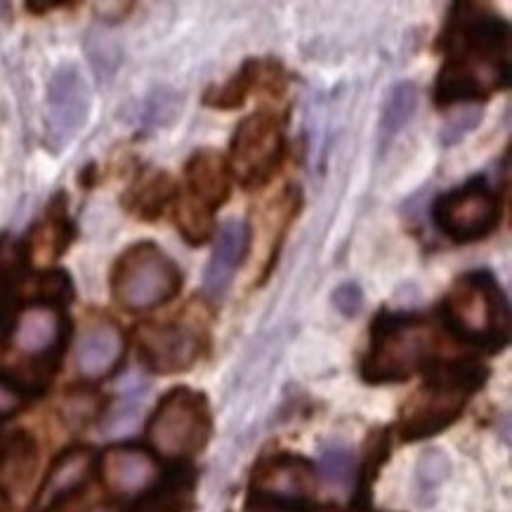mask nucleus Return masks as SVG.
Listing matches in <instances>:
<instances>
[{
	"mask_svg": "<svg viewBox=\"0 0 512 512\" xmlns=\"http://www.w3.org/2000/svg\"><path fill=\"white\" fill-rule=\"evenodd\" d=\"M439 48L446 59L432 93L437 107H472L508 88L510 29L487 5L456 3L446 17Z\"/></svg>",
	"mask_w": 512,
	"mask_h": 512,
	"instance_id": "1",
	"label": "nucleus"
},
{
	"mask_svg": "<svg viewBox=\"0 0 512 512\" xmlns=\"http://www.w3.org/2000/svg\"><path fill=\"white\" fill-rule=\"evenodd\" d=\"M439 333L423 314L380 312L371 324L361 376L371 385L404 383L437 359Z\"/></svg>",
	"mask_w": 512,
	"mask_h": 512,
	"instance_id": "2",
	"label": "nucleus"
},
{
	"mask_svg": "<svg viewBox=\"0 0 512 512\" xmlns=\"http://www.w3.org/2000/svg\"><path fill=\"white\" fill-rule=\"evenodd\" d=\"M484 380L487 369L470 359L432 366L425 385L404 406L399 435L404 442H420L451 428Z\"/></svg>",
	"mask_w": 512,
	"mask_h": 512,
	"instance_id": "3",
	"label": "nucleus"
},
{
	"mask_svg": "<svg viewBox=\"0 0 512 512\" xmlns=\"http://www.w3.org/2000/svg\"><path fill=\"white\" fill-rule=\"evenodd\" d=\"M442 321L451 336L496 352L510 340V307L491 272L477 269L454 281L442 300Z\"/></svg>",
	"mask_w": 512,
	"mask_h": 512,
	"instance_id": "4",
	"label": "nucleus"
},
{
	"mask_svg": "<svg viewBox=\"0 0 512 512\" xmlns=\"http://www.w3.org/2000/svg\"><path fill=\"white\" fill-rule=\"evenodd\" d=\"M182 288V272L152 241L130 246L111 272V293L130 312L154 310L170 303Z\"/></svg>",
	"mask_w": 512,
	"mask_h": 512,
	"instance_id": "5",
	"label": "nucleus"
},
{
	"mask_svg": "<svg viewBox=\"0 0 512 512\" xmlns=\"http://www.w3.org/2000/svg\"><path fill=\"white\" fill-rule=\"evenodd\" d=\"M213 418L208 399L192 387H175L161 397L149 418L147 439L156 454L170 461H187L206 449Z\"/></svg>",
	"mask_w": 512,
	"mask_h": 512,
	"instance_id": "6",
	"label": "nucleus"
},
{
	"mask_svg": "<svg viewBox=\"0 0 512 512\" xmlns=\"http://www.w3.org/2000/svg\"><path fill=\"white\" fill-rule=\"evenodd\" d=\"M286 154L284 126L272 111H255L236 128L232 140V168L241 187L262 189L277 175Z\"/></svg>",
	"mask_w": 512,
	"mask_h": 512,
	"instance_id": "7",
	"label": "nucleus"
},
{
	"mask_svg": "<svg viewBox=\"0 0 512 512\" xmlns=\"http://www.w3.org/2000/svg\"><path fill=\"white\" fill-rule=\"evenodd\" d=\"M432 220L446 239L472 244L487 239L501 220V201L484 177H472L461 187L439 196L432 206Z\"/></svg>",
	"mask_w": 512,
	"mask_h": 512,
	"instance_id": "8",
	"label": "nucleus"
},
{
	"mask_svg": "<svg viewBox=\"0 0 512 512\" xmlns=\"http://www.w3.org/2000/svg\"><path fill=\"white\" fill-rule=\"evenodd\" d=\"M8 338L15 352L34 361L43 378L48 380L69 338V319L62 305L34 300L15 314Z\"/></svg>",
	"mask_w": 512,
	"mask_h": 512,
	"instance_id": "9",
	"label": "nucleus"
},
{
	"mask_svg": "<svg viewBox=\"0 0 512 512\" xmlns=\"http://www.w3.org/2000/svg\"><path fill=\"white\" fill-rule=\"evenodd\" d=\"M93 97L76 67H62L52 74L45 97V144L50 152H64L88 123Z\"/></svg>",
	"mask_w": 512,
	"mask_h": 512,
	"instance_id": "10",
	"label": "nucleus"
},
{
	"mask_svg": "<svg viewBox=\"0 0 512 512\" xmlns=\"http://www.w3.org/2000/svg\"><path fill=\"white\" fill-rule=\"evenodd\" d=\"M201 350V336L187 324H144L137 331L142 364L161 376L192 369Z\"/></svg>",
	"mask_w": 512,
	"mask_h": 512,
	"instance_id": "11",
	"label": "nucleus"
},
{
	"mask_svg": "<svg viewBox=\"0 0 512 512\" xmlns=\"http://www.w3.org/2000/svg\"><path fill=\"white\" fill-rule=\"evenodd\" d=\"M253 494L305 505L314 494L312 465L291 454L267 458L253 472Z\"/></svg>",
	"mask_w": 512,
	"mask_h": 512,
	"instance_id": "12",
	"label": "nucleus"
},
{
	"mask_svg": "<svg viewBox=\"0 0 512 512\" xmlns=\"http://www.w3.org/2000/svg\"><path fill=\"white\" fill-rule=\"evenodd\" d=\"M95 470V454L88 446H74L52 463L29 512H55L64 501L78 494Z\"/></svg>",
	"mask_w": 512,
	"mask_h": 512,
	"instance_id": "13",
	"label": "nucleus"
},
{
	"mask_svg": "<svg viewBox=\"0 0 512 512\" xmlns=\"http://www.w3.org/2000/svg\"><path fill=\"white\" fill-rule=\"evenodd\" d=\"M248 244H251V229L244 220H227L220 227L203 279V291L210 300H220L232 286L236 269L244 265Z\"/></svg>",
	"mask_w": 512,
	"mask_h": 512,
	"instance_id": "14",
	"label": "nucleus"
},
{
	"mask_svg": "<svg viewBox=\"0 0 512 512\" xmlns=\"http://www.w3.org/2000/svg\"><path fill=\"white\" fill-rule=\"evenodd\" d=\"M104 484L114 494H135L159 477V463L140 446H111L100 458Z\"/></svg>",
	"mask_w": 512,
	"mask_h": 512,
	"instance_id": "15",
	"label": "nucleus"
},
{
	"mask_svg": "<svg viewBox=\"0 0 512 512\" xmlns=\"http://www.w3.org/2000/svg\"><path fill=\"white\" fill-rule=\"evenodd\" d=\"M189 196L210 213H215L232 194V168L225 156L215 149H199L192 154L185 168Z\"/></svg>",
	"mask_w": 512,
	"mask_h": 512,
	"instance_id": "16",
	"label": "nucleus"
},
{
	"mask_svg": "<svg viewBox=\"0 0 512 512\" xmlns=\"http://www.w3.org/2000/svg\"><path fill=\"white\" fill-rule=\"evenodd\" d=\"M123 333L114 321L97 319L83 331L76 347V369L85 378H104L123 357Z\"/></svg>",
	"mask_w": 512,
	"mask_h": 512,
	"instance_id": "17",
	"label": "nucleus"
},
{
	"mask_svg": "<svg viewBox=\"0 0 512 512\" xmlns=\"http://www.w3.org/2000/svg\"><path fill=\"white\" fill-rule=\"evenodd\" d=\"M284 69L279 62H260V59H248L241 69L222 85H210L203 95V104L210 109H239L244 107L248 95L258 88L260 83L281 85Z\"/></svg>",
	"mask_w": 512,
	"mask_h": 512,
	"instance_id": "18",
	"label": "nucleus"
},
{
	"mask_svg": "<svg viewBox=\"0 0 512 512\" xmlns=\"http://www.w3.org/2000/svg\"><path fill=\"white\" fill-rule=\"evenodd\" d=\"M194 489V470H173L154 489H149L128 512H189L194 505Z\"/></svg>",
	"mask_w": 512,
	"mask_h": 512,
	"instance_id": "19",
	"label": "nucleus"
},
{
	"mask_svg": "<svg viewBox=\"0 0 512 512\" xmlns=\"http://www.w3.org/2000/svg\"><path fill=\"white\" fill-rule=\"evenodd\" d=\"M26 246L12 239V236H3L0 239V340L8 338L12 321V307L17 300V286L24 279L26 269Z\"/></svg>",
	"mask_w": 512,
	"mask_h": 512,
	"instance_id": "20",
	"label": "nucleus"
},
{
	"mask_svg": "<svg viewBox=\"0 0 512 512\" xmlns=\"http://www.w3.org/2000/svg\"><path fill=\"white\" fill-rule=\"evenodd\" d=\"M175 194V182L166 173L154 170V173L144 175L142 180H137L130 187V192L126 194V206L130 213L140 215L142 220L154 222L156 218H161L168 203L175 199Z\"/></svg>",
	"mask_w": 512,
	"mask_h": 512,
	"instance_id": "21",
	"label": "nucleus"
},
{
	"mask_svg": "<svg viewBox=\"0 0 512 512\" xmlns=\"http://www.w3.org/2000/svg\"><path fill=\"white\" fill-rule=\"evenodd\" d=\"M418 109V88L413 81H399L390 88L380 111V144L387 147L402 130L409 126Z\"/></svg>",
	"mask_w": 512,
	"mask_h": 512,
	"instance_id": "22",
	"label": "nucleus"
},
{
	"mask_svg": "<svg viewBox=\"0 0 512 512\" xmlns=\"http://www.w3.org/2000/svg\"><path fill=\"white\" fill-rule=\"evenodd\" d=\"M36 248L41 251H48L50 258H57L67 251L71 239H74V227H71V220L67 215V206H64V196H57L52 201V206L48 210V218L36 232Z\"/></svg>",
	"mask_w": 512,
	"mask_h": 512,
	"instance_id": "23",
	"label": "nucleus"
},
{
	"mask_svg": "<svg viewBox=\"0 0 512 512\" xmlns=\"http://www.w3.org/2000/svg\"><path fill=\"white\" fill-rule=\"evenodd\" d=\"M390 458V435L385 430L373 432V437L366 444V458L364 465L359 470V484H357V494H354V505L352 508L366 510L369 508V498H371V487L376 482L380 468L383 463Z\"/></svg>",
	"mask_w": 512,
	"mask_h": 512,
	"instance_id": "24",
	"label": "nucleus"
},
{
	"mask_svg": "<svg viewBox=\"0 0 512 512\" xmlns=\"http://www.w3.org/2000/svg\"><path fill=\"white\" fill-rule=\"evenodd\" d=\"M175 222H177V229H180L182 239H185L189 246H203L215 232L213 213L199 206V203L192 199L180 201V206H177V213H175Z\"/></svg>",
	"mask_w": 512,
	"mask_h": 512,
	"instance_id": "25",
	"label": "nucleus"
},
{
	"mask_svg": "<svg viewBox=\"0 0 512 512\" xmlns=\"http://www.w3.org/2000/svg\"><path fill=\"white\" fill-rule=\"evenodd\" d=\"M34 439L24 432L3 435L0 432V475L3 472H26L34 463Z\"/></svg>",
	"mask_w": 512,
	"mask_h": 512,
	"instance_id": "26",
	"label": "nucleus"
},
{
	"mask_svg": "<svg viewBox=\"0 0 512 512\" xmlns=\"http://www.w3.org/2000/svg\"><path fill=\"white\" fill-rule=\"evenodd\" d=\"M352 465L354 458L350 454V449L345 446H326L319 456V475L328 487L343 489L347 482H350L352 475Z\"/></svg>",
	"mask_w": 512,
	"mask_h": 512,
	"instance_id": "27",
	"label": "nucleus"
},
{
	"mask_svg": "<svg viewBox=\"0 0 512 512\" xmlns=\"http://www.w3.org/2000/svg\"><path fill=\"white\" fill-rule=\"evenodd\" d=\"M74 295V286H71V279L67 272L62 269H52V272H45L36 281V300H43V303H55V305H67Z\"/></svg>",
	"mask_w": 512,
	"mask_h": 512,
	"instance_id": "28",
	"label": "nucleus"
},
{
	"mask_svg": "<svg viewBox=\"0 0 512 512\" xmlns=\"http://www.w3.org/2000/svg\"><path fill=\"white\" fill-rule=\"evenodd\" d=\"M451 472V461L444 451L428 449L418 461V484L423 489H437Z\"/></svg>",
	"mask_w": 512,
	"mask_h": 512,
	"instance_id": "29",
	"label": "nucleus"
},
{
	"mask_svg": "<svg viewBox=\"0 0 512 512\" xmlns=\"http://www.w3.org/2000/svg\"><path fill=\"white\" fill-rule=\"evenodd\" d=\"M482 109L479 107H463L456 116H451L442 128V142L446 147H454L456 142H461L463 137H468L479 123H482Z\"/></svg>",
	"mask_w": 512,
	"mask_h": 512,
	"instance_id": "30",
	"label": "nucleus"
},
{
	"mask_svg": "<svg viewBox=\"0 0 512 512\" xmlns=\"http://www.w3.org/2000/svg\"><path fill=\"white\" fill-rule=\"evenodd\" d=\"M31 390L24 383H19L17 378L3 376L0 373V418L15 416L17 411L24 409V404L29 402Z\"/></svg>",
	"mask_w": 512,
	"mask_h": 512,
	"instance_id": "31",
	"label": "nucleus"
},
{
	"mask_svg": "<svg viewBox=\"0 0 512 512\" xmlns=\"http://www.w3.org/2000/svg\"><path fill=\"white\" fill-rule=\"evenodd\" d=\"M180 104L182 100L173 93H168V90H161V93H156L149 97L147 107H144V116H147V123H152V126H161V123H170L173 118L180 114Z\"/></svg>",
	"mask_w": 512,
	"mask_h": 512,
	"instance_id": "32",
	"label": "nucleus"
},
{
	"mask_svg": "<svg viewBox=\"0 0 512 512\" xmlns=\"http://www.w3.org/2000/svg\"><path fill=\"white\" fill-rule=\"evenodd\" d=\"M97 411H100V397H95L93 392H71L64 404V416L78 425L93 420Z\"/></svg>",
	"mask_w": 512,
	"mask_h": 512,
	"instance_id": "33",
	"label": "nucleus"
},
{
	"mask_svg": "<svg viewBox=\"0 0 512 512\" xmlns=\"http://www.w3.org/2000/svg\"><path fill=\"white\" fill-rule=\"evenodd\" d=\"M333 300V307L343 314V317H354L361 310V305H364V291H361L359 284H354V281H345V284H340L336 291L331 295Z\"/></svg>",
	"mask_w": 512,
	"mask_h": 512,
	"instance_id": "34",
	"label": "nucleus"
},
{
	"mask_svg": "<svg viewBox=\"0 0 512 512\" xmlns=\"http://www.w3.org/2000/svg\"><path fill=\"white\" fill-rule=\"evenodd\" d=\"M246 512H307V508L303 503H288V501H277V498L251 494Z\"/></svg>",
	"mask_w": 512,
	"mask_h": 512,
	"instance_id": "35",
	"label": "nucleus"
},
{
	"mask_svg": "<svg viewBox=\"0 0 512 512\" xmlns=\"http://www.w3.org/2000/svg\"><path fill=\"white\" fill-rule=\"evenodd\" d=\"M29 10H36V12H45V10H62V8H71V3H29L26 5Z\"/></svg>",
	"mask_w": 512,
	"mask_h": 512,
	"instance_id": "36",
	"label": "nucleus"
}]
</instances>
